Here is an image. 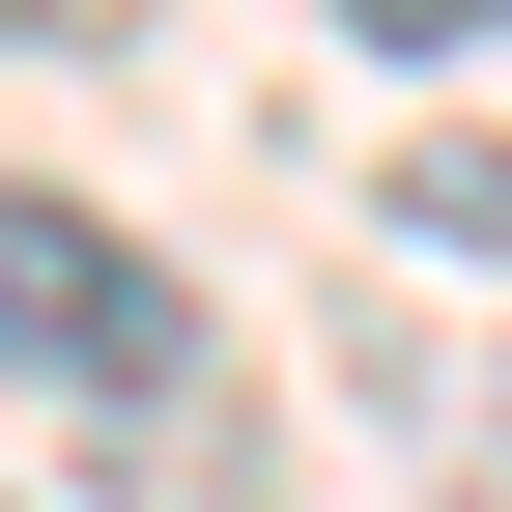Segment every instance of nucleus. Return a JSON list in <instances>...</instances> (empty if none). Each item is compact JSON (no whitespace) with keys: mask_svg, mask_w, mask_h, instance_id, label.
Here are the masks:
<instances>
[{"mask_svg":"<svg viewBox=\"0 0 512 512\" xmlns=\"http://www.w3.org/2000/svg\"><path fill=\"white\" fill-rule=\"evenodd\" d=\"M200 285H171L114 200H57V171H0V399H57V427H200Z\"/></svg>","mask_w":512,"mask_h":512,"instance_id":"obj_1","label":"nucleus"},{"mask_svg":"<svg viewBox=\"0 0 512 512\" xmlns=\"http://www.w3.org/2000/svg\"><path fill=\"white\" fill-rule=\"evenodd\" d=\"M399 228H427V256H484V285H512V114H484V143H399Z\"/></svg>","mask_w":512,"mask_h":512,"instance_id":"obj_2","label":"nucleus"},{"mask_svg":"<svg viewBox=\"0 0 512 512\" xmlns=\"http://www.w3.org/2000/svg\"><path fill=\"white\" fill-rule=\"evenodd\" d=\"M370 57H512V0H342Z\"/></svg>","mask_w":512,"mask_h":512,"instance_id":"obj_3","label":"nucleus"},{"mask_svg":"<svg viewBox=\"0 0 512 512\" xmlns=\"http://www.w3.org/2000/svg\"><path fill=\"white\" fill-rule=\"evenodd\" d=\"M57 29H143V0H0V57H57Z\"/></svg>","mask_w":512,"mask_h":512,"instance_id":"obj_4","label":"nucleus"},{"mask_svg":"<svg viewBox=\"0 0 512 512\" xmlns=\"http://www.w3.org/2000/svg\"><path fill=\"white\" fill-rule=\"evenodd\" d=\"M456 456H484V512H512V370H484V399H456Z\"/></svg>","mask_w":512,"mask_h":512,"instance_id":"obj_5","label":"nucleus"}]
</instances>
